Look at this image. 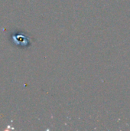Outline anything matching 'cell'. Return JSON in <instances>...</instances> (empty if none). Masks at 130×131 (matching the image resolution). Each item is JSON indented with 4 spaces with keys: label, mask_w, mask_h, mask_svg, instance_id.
Here are the masks:
<instances>
[{
    "label": "cell",
    "mask_w": 130,
    "mask_h": 131,
    "mask_svg": "<svg viewBox=\"0 0 130 131\" xmlns=\"http://www.w3.org/2000/svg\"><path fill=\"white\" fill-rule=\"evenodd\" d=\"M9 40L14 46L19 48H27L30 47L31 44V38L26 34L21 31H13L11 33Z\"/></svg>",
    "instance_id": "1"
}]
</instances>
